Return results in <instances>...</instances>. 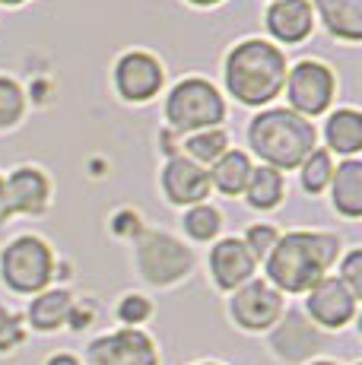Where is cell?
Wrapping results in <instances>:
<instances>
[{"instance_id": "e0dca14e", "label": "cell", "mask_w": 362, "mask_h": 365, "mask_svg": "<svg viewBox=\"0 0 362 365\" xmlns=\"http://www.w3.org/2000/svg\"><path fill=\"white\" fill-rule=\"evenodd\" d=\"M331 181H333V207L343 216L356 220L362 213V165L356 159H350V163H343L331 175Z\"/></svg>"}, {"instance_id": "484cf974", "label": "cell", "mask_w": 362, "mask_h": 365, "mask_svg": "<svg viewBox=\"0 0 362 365\" xmlns=\"http://www.w3.org/2000/svg\"><path fill=\"white\" fill-rule=\"evenodd\" d=\"M340 283L353 292V296H362V251H353L343 261V273H340Z\"/></svg>"}, {"instance_id": "603a6c76", "label": "cell", "mask_w": 362, "mask_h": 365, "mask_svg": "<svg viewBox=\"0 0 362 365\" xmlns=\"http://www.w3.org/2000/svg\"><path fill=\"white\" fill-rule=\"evenodd\" d=\"M187 153H191L197 163H217L226 153V133L222 130H200L187 140Z\"/></svg>"}, {"instance_id": "836d02e7", "label": "cell", "mask_w": 362, "mask_h": 365, "mask_svg": "<svg viewBox=\"0 0 362 365\" xmlns=\"http://www.w3.org/2000/svg\"><path fill=\"white\" fill-rule=\"evenodd\" d=\"M311 365H333V362H311Z\"/></svg>"}, {"instance_id": "4316f807", "label": "cell", "mask_w": 362, "mask_h": 365, "mask_svg": "<svg viewBox=\"0 0 362 365\" xmlns=\"http://www.w3.org/2000/svg\"><path fill=\"white\" fill-rule=\"evenodd\" d=\"M248 251H252L254 257H267L270 255V248L276 245V232L270 226H254L252 232H248Z\"/></svg>"}, {"instance_id": "ba28073f", "label": "cell", "mask_w": 362, "mask_h": 365, "mask_svg": "<svg viewBox=\"0 0 362 365\" xmlns=\"http://www.w3.org/2000/svg\"><path fill=\"white\" fill-rule=\"evenodd\" d=\"M89 365H159L156 346L143 331H118L89 346Z\"/></svg>"}, {"instance_id": "f546056e", "label": "cell", "mask_w": 362, "mask_h": 365, "mask_svg": "<svg viewBox=\"0 0 362 365\" xmlns=\"http://www.w3.org/2000/svg\"><path fill=\"white\" fill-rule=\"evenodd\" d=\"M13 210H10V200H6V185H4V178H0V222L10 216Z\"/></svg>"}, {"instance_id": "7402d4cb", "label": "cell", "mask_w": 362, "mask_h": 365, "mask_svg": "<svg viewBox=\"0 0 362 365\" xmlns=\"http://www.w3.org/2000/svg\"><path fill=\"white\" fill-rule=\"evenodd\" d=\"M331 175H333L331 156H327L324 150H311L309 159L302 163V185H305V191L318 194L327 181H331Z\"/></svg>"}, {"instance_id": "3957f363", "label": "cell", "mask_w": 362, "mask_h": 365, "mask_svg": "<svg viewBox=\"0 0 362 365\" xmlns=\"http://www.w3.org/2000/svg\"><path fill=\"white\" fill-rule=\"evenodd\" d=\"M252 146L270 168H296L315 150V128L302 115L286 108L264 111L252 121Z\"/></svg>"}, {"instance_id": "9a60e30c", "label": "cell", "mask_w": 362, "mask_h": 365, "mask_svg": "<svg viewBox=\"0 0 362 365\" xmlns=\"http://www.w3.org/2000/svg\"><path fill=\"white\" fill-rule=\"evenodd\" d=\"M6 185V200H10V210H19V213H41L48 203V181L38 168H16L10 175Z\"/></svg>"}, {"instance_id": "4fadbf2b", "label": "cell", "mask_w": 362, "mask_h": 365, "mask_svg": "<svg viewBox=\"0 0 362 365\" xmlns=\"http://www.w3.org/2000/svg\"><path fill=\"white\" fill-rule=\"evenodd\" d=\"M210 270L217 277V283L222 289H235V286H245L254 273V255L248 251L245 242L239 238H226L213 248L210 255Z\"/></svg>"}, {"instance_id": "5bb4252c", "label": "cell", "mask_w": 362, "mask_h": 365, "mask_svg": "<svg viewBox=\"0 0 362 365\" xmlns=\"http://www.w3.org/2000/svg\"><path fill=\"white\" fill-rule=\"evenodd\" d=\"M267 26L286 45H296L311 32V4L309 0H276L267 13Z\"/></svg>"}, {"instance_id": "9c48e42d", "label": "cell", "mask_w": 362, "mask_h": 365, "mask_svg": "<svg viewBox=\"0 0 362 365\" xmlns=\"http://www.w3.org/2000/svg\"><path fill=\"white\" fill-rule=\"evenodd\" d=\"M283 312V299L267 283H245L232 299V318L245 331H267Z\"/></svg>"}, {"instance_id": "e575fe53", "label": "cell", "mask_w": 362, "mask_h": 365, "mask_svg": "<svg viewBox=\"0 0 362 365\" xmlns=\"http://www.w3.org/2000/svg\"><path fill=\"white\" fill-rule=\"evenodd\" d=\"M204 365H213V362H204Z\"/></svg>"}, {"instance_id": "4dcf8cb0", "label": "cell", "mask_w": 362, "mask_h": 365, "mask_svg": "<svg viewBox=\"0 0 362 365\" xmlns=\"http://www.w3.org/2000/svg\"><path fill=\"white\" fill-rule=\"evenodd\" d=\"M48 365H80V362H76V359H73V356L61 353V356H54V359H51V362H48Z\"/></svg>"}, {"instance_id": "cb8c5ba5", "label": "cell", "mask_w": 362, "mask_h": 365, "mask_svg": "<svg viewBox=\"0 0 362 365\" xmlns=\"http://www.w3.org/2000/svg\"><path fill=\"white\" fill-rule=\"evenodd\" d=\"M23 105H26L23 89L13 80L0 76V128H13L19 121V115H23Z\"/></svg>"}, {"instance_id": "ac0fdd59", "label": "cell", "mask_w": 362, "mask_h": 365, "mask_svg": "<svg viewBox=\"0 0 362 365\" xmlns=\"http://www.w3.org/2000/svg\"><path fill=\"white\" fill-rule=\"evenodd\" d=\"M207 175H210V181L222 194H242L248 178H252V163H248L245 153L226 150L217 163H213V172H207Z\"/></svg>"}, {"instance_id": "7c38bea8", "label": "cell", "mask_w": 362, "mask_h": 365, "mask_svg": "<svg viewBox=\"0 0 362 365\" xmlns=\"http://www.w3.org/2000/svg\"><path fill=\"white\" fill-rule=\"evenodd\" d=\"M162 187L165 197L172 203H200L210 191V175L204 172L194 159H172L162 172Z\"/></svg>"}, {"instance_id": "6da1fadb", "label": "cell", "mask_w": 362, "mask_h": 365, "mask_svg": "<svg viewBox=\"0 0 362 365\" xmlns=\"http://www.w3.org/2000/svg\"><path fill=\"white\" fill-rule=\"evenodd\" d=\"M337 257V238L321 232H289L276 238L267 255V273L280 289L309 292L321 283L327 267Z\"/></svg>"}, {"instance_id": "30bf717a", "label": "cell", "mask_w": 362, "mask_h": 365, "mask_svg": "<svg viewBox=\"0 0 362 365\" xmlns=\"http://www.w3.org/2000/svg\"><path fill=\"white\" fill-rule=\"evenodd\" d=\"M115 83H118V93L130 102H146L159 93L162 86V67L152 54L143 51H130L121 58V64L115 70Z\"/></svg>"}, {"instance_id": "d6a6232c", "label": "cell", "mask_w": 362, "mask_h": 365, "mask_svg": "<svg viewBox=\"0 0 362 365\" xmlns=\"http://www.w3.org/2000/svg\"><path fill=\"white\" fill-rule=\"evenodd\" d=\"M0 4H23V0H0Z\"/></svg>"}, {"instance_id": "d6986e66", "label": "cell", "mask_w": 362, "mask_h": 365, "mask_svg": "<svg viewBox=\"0 0 362 365\" xmlns=\"http://www.w3.org/2000/svg\"><path fill=\"white\" fill-rule=\"evenodd\" d=\"M327 143H331V150L337 153H346V156H353V153L362 150V118L359 111H337V115L327 121Z\"/></svg>"}, {"instance_id": "1f68e13d", "label": "cell", "mask_w": 362, "mask_h": 365, "mask_svg": "<svg viewBox=\"0 0 362 365\" xmlns=\"http://www.w3.org/2000/svg\"><path fill=\"white\" fill-rule=\"evenodd\" d=\"M191 4H200V6H210V4H219V0H191Z\"/></svg>"}, {"instance_id": "ffe728a7", "label": "cell", "mask_w": 362, "mask_h": 365, "mask_svg": "<svg viewBox=\"0 0 362 365\" xmlns=\"http://www.w3.org/2000/svg\"><path fill=\"white\" fill-rule=\"evenodd\" d=\"M71 312H73L71 296L54 289V292H45V296H38L32 302L29 321H32V327H38V331H54V327H61L67 318H71Z\"/></svg>"}, {"instance_id": "d4e9b609", "label": "cell", "mask_w": 362, "mask_h": 365, "mask_svg": "<svg viewBox=\"0 0 362 365\" xmlns=\"http://www.w3.org/2000/svg\"><path fill=\"white\" fill-rule=\"evenodd\" d=\"M185 229L194 238L207 242V238H213V235L219 232V213L213 207H194L191 213L185 216Z\"/></svg>"}, {"instance_id": "277c9868", "label": "cell", "mask_w": 362, "mask_h": 365, "mask_svg": "<svg viewBox=\"0 0 362 365\" xmlns=\"http://www.w3.org/2000/svg\"><path fill=\"white\" fill-rule=\"evenodd\" d=\"M165 115L178 130H213L226 115V105L207 80H185L172 89Z\"/></svg>"}, {"instance_id": "5b68a950", "label": "cell", "mask_w": 362, "mask_h": 365, "mask_svg": "<svg viewBox=\"0 0 362 365\" xmlns=\"http://www.w3.org/2000/svg\"><path fill=\"white\" fill-rule=\"evenodd\" d=\"M54 257L38 238H16L4 251V279L16 292H38L51 279Z\"/></svg>"}, {"instance_id": "52a82bcc", "label": "cell", "mask_w": 362, "mask_h": 365, "mask_svg": "<svg viewBox=\"0 0 362 365\" xmlns=\"http://www.w3.org/2000/svg\"><path fill=\"white\" fill-rule=\"evenodd\" d=\"M289 89V105L296 108V115H321L333 99V73L324 64L315 61H302L286 80Z\"/></svg>"}, {"instance_id": "83f0119b", "label": "cell", "mask_w": 362, "mask_h": 365, "mask_svg": "<svg viewBox=\"0 0 362 365\" xmlns=\"http://www.w3.org/2000/svg\"><path fill=\"white\" fill-rule=\"evenodd\" d=\"M118 314H121V321H128V324H140V321L150 318V302L143 296H128L121 302V308H118Z\"/></svg>"}, {"instance_id": "44dd1931", "label": "cell", "mask_w": 362, "mask_h": 365, "mask_svg": "<svg viewBox=\"0 0 362 365\" xmlns=\"http://www.w3.org/2000/svg\"><path fill=\"white\" fill-rule=\"evenodd\" d=\"M245 191H248V200H252V207L270 210V207H276L280 197H283V175L276 172V168H270V165L252 168V178H248Z\"/></svg>"}, {"instance_id": "2e32d148", "label": "cell", "mask_w": 362, "mask_h": 365, "mask_svg": "<svg viewBox=\"0 0 362 365\" xmlns=\"http://www.w3.org/2000/svg\"><path fill=\"white\" fill-rule=\"evenodd\" d=\"M327 29L346 41L362 38V0H318Z\"/></svg>"}, {"instance_id": "7a4b0ae2", "label": "cell", "mask_w": 362, "mask_h": 365, "mask_svg": "<svg viewBox=\"0 0 362 365\" xmlns=\"http://www.w3.org/2000/svg\"><path fill=\"white\" fill-rule=\"evenodd\" d=\"M226 86L245 105H264L286 86V58L267 41H242L226 61Z\"/></svg>"}, {"instance_id": "f1b7e54d", "label": "cell", "mask_w": 362, "mask_h": 365, "mask_svg": "<svg viewBox=\"0 0 362 365\" xmlns=\"http://www.w3.org/2000/svg\"><path fill=\"white\" fill-rule=\"evenodd\" d=\"M23 340V327H19V321L13 318V314H6V312H0V349H13L16 343Z\"/></svg>"}, {"instance_id": "8fae6325", "label": "cell", "mask_w": 362, "mask_h": 365, "mask_svg": "<svg viewBox=\"0 0 362 365\" xmlns=\"http://www.w3.org/2000/svg\"><path fill=\"white\" fill-rule=\"evenodd\" d=\"M356 312V296L340 279L324 277L309 289V314L324 327H343Z\"/></svg>"}, {"instance_id": "8992f818", "label": "cell", "mask_w": 362, "mask_h": 365, "mask_svg": "<svg viewBox=\"0 0 362 365\" xmlns=\"http://www.w3.org/2000/svg\"><path fill=\"white\" fill-rule=\"evenodd\" d=\"M137 264H140V273L150 283L165 286L175 283L191 270V251L172 235L146 232L140 245H137Z\"/></svg>"}]
</instances>
